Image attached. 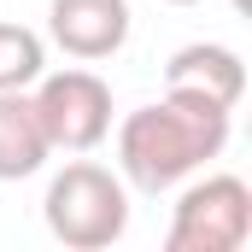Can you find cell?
Here are the masks:
<instances>
[{
  "mask_svg": "<svg viewBox=\"0 0 252 252\" xmlns=\"http://www.w3.org/2000/svg\"><path fill=\"white\" fill-rule=\"evenodd\" d=\"M252 241V188L241 176H205L188 182L170 217V252H241Z\"/></svg>",
  "mask_w": 252,
  "mask_h": 252,
  "instance_id": "cell-3",
  "label": "cell"
},
{
  "mask_svg": "<svg viewBox=\"0 0 252 252\" xmlns=\"http://www.w3.org/2000/svg\"><path fill=\"white\" fill-rule=\"evenodd\" d=\"M229 147V112L193 94H164L153 106H135L118 124V176L141 193H164L205 170Z\"/></svg>",
  "mask_w": 252,
  "mask_h": 252,
  "instance_id": "cell-1",
  "label": "cell"
},
{
  "mask_svg": "<svg viewBox=\"0 0 252 252\" xmlns=\"http://www.w3.org/2000/svg\"><path fill=\"white\" fill-rule=\"evenodd\" d=\"M129 0H53L47 6V30L70 59H112L118 47L129 41Z\"/></svg>",
  "mask_w": 252,
  "mask_h": 252,
  "instance_id": "cell-5",
  "label": "cell"
},
{
  "mask_svg": "<svg viewBox=\"0 0 252 252\" xmlns=\"http://www.w3.org/2000/svg\"><path fill=\"white\" fill-rule=\"evenodd\" d=\"M41 217H47V235L59 247L100 252L112 241H124V229H129V188H124L118 170H106L94 158H70L47 182Z\"/></svg>",
  "mask_w": 252,
  "mask_h": 252,
  "instance_id": "cell-2",
  "label": "cell"
},
{
  "mask_svg": "<svg viewBox=\"0 0 252 252\" xmlns=\"http://www.w3.org/2000/svg\"><path fill=\"white\" fill-rule=\"evenodd\" d=\"M164 88L235 112L241 94H247V64H241L235 47H223V41H188V47H176L170 64H164Z\"/></svg>",
  "mask_w": 252,
  "mask_h": 252,
  "instance_id": "cell-6",
  "label": "cell"
},
{
  "mask_svg": "<svg viewBox=\"0 0 252 252\" xmlns=\"http://www.w3.org/2000/svg\"><path fill=\"white\" fill-rule=\"evenodd\" d=\"M30 100L41 112L53 153H94L112 135V88L94 70H41Z\"/></svg>",
  "mask_w": 252,
  "mask_h": 252,
  "instance_id": "cell-4",
  "label": "cell"
},
{
  "mask_svg": "<svg viewBox=\"0 0 252 252\" xmlns=\"http://www.w3.org/2000/svg\"><path fill=\"white\" fill-rule=\"evenodd\" d=\"M53 158V141L41 129V112L30 100V88H6L0 94V182H24Z\"/></svg>",
  "mask_w": 252,
  "mask_h": 252,
  "instance_id": "cell-7",
  "label": "cell"
},
{
  "mask_svg": "<svg viewBox=\"0 0 252 252\" xmlns=\"http://www.w3.org/2000/svg\"><path fill=\"white\" fill-rule=\"evenodd\" d=\"M247 6H252V0H235V12H247Z\"/></svg>",
  "mask_w": 252,
  "mask_h": 252,
  "instance_id": "cell-10",
  "label": "cell"
},
{
  "mask_svg": "<svg viewBox=\"0 0 252 252\" xmlns=\"http://www.w3.org/2000/svg\"><path fill=\"white\" fill-rule=\"evenodd\" d=\"M47 70V41L30 24H0V94L6 88H35Z\"/></svg>",
  "mask_w": 252,
  "mask_h": 252,
  "instance_id": "cell-8",
  "label": "cell"
},
{
  "mask_svg": "<svg viewBox=\"0 0 252 252\" xmlns=\"http://www.w3.org/2000/svg\"><path fill=\"white\" fill-rule=\"evenodd\" d=\"M164 6H199V0H164Z\"/></svg>",
  "mask_w": 252,
  "mask_h": 252,
  "instance_id": "cell-9",
  "label": "cell"
}]
</instances>
